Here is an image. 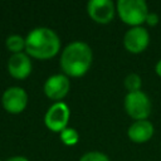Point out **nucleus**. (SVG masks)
<instances>
[{"label": "nucleus", "instance_id": "nucleus-1", "mask_svg": "<svg viewBox=\"0 0 161 161\" xmlns=\"http://www.w3.org/2000/svg\"><path fill=\"white\" fill-rule=\"evenodd\" d=\"M93 59L92 49L84 42H72L62 52L60 67L65 75L82 77L91 68Z\"/></svg>", "mask_w": 161, "mask_h": 161}, {"label": "nucleus", "instance_id": "nucleus-2", "mask_svg": "<svg viewBox=\"0 0 161 161\" xmlns=\"http://www.w3.org/2000/svg\"><path fill=\"white\" fill-rule=\"evenodd\" d=\"M60 49V39L54 30L45 26L34 28L25 38L28 55L36 59H50Z\"/></svg>", "mask_w": 161, "mask_h": 161}, {"label": "nucleus", "instance_id": "nucleus-3", "mask_svg": "<svg viewBox=\"0 0 161 161\" xmlns=\"http://www.w3.org/2000/svg\"><path fill=\"white\" fill-rule=\"evenodd\" d=\"M117 13L123 23L131 26H140L146 21L148 8L143 0H118Z\"/></svg>", "mask_w": 161, "mask_h": 161}, {"label": "nucleus", "instance_id": "nucleus-4", "mask_svg": "<svg viewBox=\"0 0 161 161\" xmlns=\"http://www.w3.org/2000/svg\"><path fill=\"white\" fill-rule=\"evenodd\" d=\"M125 109L136 121L147 119L151 113V101L142 91L128 92L125 97Z\"/></svg>", "mask_w": 161, "mask_h": 161}, {"label": "nucleus", "instance_id": "nucleus-5", "mask_svg": "<svg viewBox=\"0 0 161 161\" xmlns=\"http://www.w3.org/2000/svg\"><path fill=\"white\" fill-rule=\"evenodd\" d=\"M69 116H70L69 107L64 102H55L47 111L44 116V123L50 131L62 132L64 128H67Z\"/></svg>", "mask_w": 161, "mask_h": 161}, {"label": "nucleus", "instance_id": "nucleus-6", "mask_svg": "<svg viewBox=\"0 0 161 161\" xmlns=\"http://www.w3.org/2000/svg\"><path fill=\"white\" fill-rule=\"evenodd\" d=\"M1 104L6 112L18 114L25 109L28 104V94L25 89L21 87H18V86L9 87L3 93Z\"/></svg>", "mask_w": 161, "mask_h": 161}, {"label": "nucleus", "instance_id": "nucleus-7", "mask_svg": "<svg viewBox=\"0 0 161 161\" xmlns=\"http://www.w3.org/2000/svg\"><path fill=\"white\" fill-rule=\"evenodd\" d=\"M150 43V34L142 26H132L128 29L123 36V45L130 53L143 52Z\"/></svg>", "mask_w": 161, "mask_h": 161}, {"label": "nucleus", "instance_id": "nucleus-8", "mask_svg": "<svg viewBox=\"0 0 161 161\" xmlns=\"http://www.w3.org/2000/svg\"><path fill=\"white\" fill-rule=\"evenodd\" d=\"M87 11L96 23L108 24L113 20L116 9L111 0H91L87 4Z\"/></svg>", "mask_w": 161, "mask_h": 161}, {"label": "nucleus", "instance_id": "nucleus-9", "mask_svg": "<svg viewBox=\"0 0 161 161\" xmlns=\"http://www.w3.org/2000/svg\"><path fill=\"white\" fill-rule=\"evenodd\" d=\"M69 87V79L65 74H54L45 80L44 93L48 98L53 101H59L67 96Z\"/></svg>", "mask_w": 161, "mask_h": 161}, {"label": "nucleus", "instance_id": "nucleus-10", "mask_svg": "<svg viewBox=\"0 0 161 161\" xmlns=\"http://www.w3.org/2000/svg\"><path fill=\"white\" fill-rule=\"evenodd\" d=\"M31 60L28 54L25 53H16L9 58L8 62V70L13 78L24 79L31 73Z\"/></svg>", "mask_w": 161, "mask_h": 161}, {"label": "nucleus", "instance_id": "nucleus-11", "mask_svg": "<svg viewBox=\"0 0 161 161\" xmlns=\"http://www.w3.org/2000/svg\"><path fill=\"white\" fill-rule=\"evenodd\" d=\"M127 135H128L131 141H133L136 143H143V142L148 141L152 137L153 125L147 119L135 121L130 126V128L127 131Z\"/></svg>", "mask_w": 161, "mask_h": 161}, {"label": "nucleus", "instance_id": "nucleus-12", "mask_svg": "<svg viewBox=\"0 0 161 161\" xmlns=\"http://www.w3.org/2000/svg\"><path fill=\"white\" fill-rule=\"evenodd\" d=\"M5 44H6V48L13 54H16V53H21V50L25 48V39L21 35L13 34L6 38Z\"/></svg>", "mask_w": 161, "mask_h": 161}, {"label": "nucleus", "instance_id": "nucleus-13", "mask_svg": "<svg viewBox=\"0 0 161 161\" xmlns=\"http://www.w3.org/2000/svg\"><path fill=\"white\" fill-rule=\"evenodd\" d=\"M78 138H79L78 132H77L74 128L67 127V128H64V130L60 132V140H62V142H63L64 145H67V146H73V145H75V143L78 142Z\"/></svg>", "mask_w": 161, "mask_h": 161}, {"label": "nucleus", "instance_id": "nucleus-14", "mask_svg": "<svg viewBox=\"0 0 161 161\" xmlns=\"http://www.w3.org/2000/svg\"><path fill=\"white\" fill-rule=\"evenodd\" d=\"M141 77L136 73H131L125 78V87L128 92H137L141 88Z\"/></svg>", "mask_w": 161, "mask_h": 161}, {"label": "nucleus", "instance_id": "nucleus-15", "mask_svg": "<svg viewBox=\"0 0 161 161\" xmlns=\"http://www.w3.org/2000/svg\"><path fill=\"white\" fill-rule=\"evenodd\" d=\"M79 161H109L108 156L103 152H99V151H89L87 153H84Z\"/></svg>", "mask_w": 161, "mask_h": 161}, {"label": "nucleus", "instance_id": "nucleus-16", "mask_svg": "<svg viewBox=\"0 0 161 161\" xmlns=\"http://www.w3.org/2000/svg\"><path fill=\"white\" fill-rule=\"evenodd\" d=\"M157 21H158V16H157L155 13H148V15H147V18H146V23H147L148 25L153 26V25L157 24Z\"/></svg>", "mask_w": 161, "mask_h": 161}, {"label": "nucleus", "instance_id": "nucleus-17", "mask_svg": "<svg viewBox=\"0 0 161 161\" xmlns=\"http://www.w3.org/2000/svg\"><path fill=\"white\" fill-rule=\"evenodd\" d=\"M5 161H29V160L26 157H24V156H13V157H10V158H8Z\"/></svg>", "mask_w": 161, "mask_h": 161}, {"label": "nucleus", "instance_id": "nucleus-18", "mask_svg": "<svg viewBox=\"0 0 161 161\" xmlns=\"http://www.w3.org/2000/svg\"><path fill=\"white\" fill-rule=\"evenodd\" d=\"M155 70H156V73H157V74H158V75L161 77V59H160V60H158V62L156 63V67H155Z\"/></svg>", "mask_w": 161, "mask_h": 161}, {"label": "nucleus", "instance_id": "nucleus-19", "mask_svg": "<svg viewBox=\"0 0 161 161\" xmlns=\"http://www.w3.org/2000/svg\"><path fill=\"white\" fill-rule=\"evenodd\" d=\"M0 161H1V160H0Z\"/></svg>", "mask_w": 161, "mask_h": 161}]
</instances>
